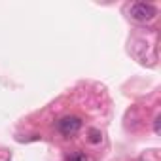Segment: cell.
<instances>
[{
	"instance_id": "obj_4",
	"label": "cell",
	"mask_w": 161,
	"mask_h": 161,
	"mask_svg": "<svg viewBox=\"0 0 161 161\" xmlns=\"http://www.w3.org/2000/svg\"><path fill=\"white\" fill-rule=\"evenodd\" d=\"M66 161H89V159H87L86 153H82V152H74V153L66 155Z\"/></svg>"
},
{
	"instance_id": "obj_1",
	"label": "cell",
	"mask_w": 161,
	"mask_h": 161,
	"mask_svg": "<svg viewBox=\"0 0 161 161\" xmlns=\"http://www.w3.org/2000/svg\"><path fill=\"white\" fill-rule=\"evenodd\" d=\"M131 17L138 23H146V21H152L155 15H157V10L152 6V4H146V2H136L131 6L129 10Z\"/></svg>"
},
{
	"instance_id": "obj_3",
	"label": "cell",
	"mask_w": 161,
	"mask_h": 161,
	"mask_svg": "<svg viewBox=\"0 0 161 161\" xmlns=\"http://www.w3.org/2000/svg\"><path fill=\"white\" fill-rule=\"evenodd\" d=\"M87 135H89V142H91V144H99V142L103 140L101 131H99V129H95V127H93V129H89V133H87Z\"/></svg>"
},
{
	"instance_id": "obj_5",
	"label": "cell",
	"mask_w": 161,
	"mask_h": 161,
	"mask_svg": "<svg viewBox=\"0 0 161 161\" xmlns=\"http://www.w3.org/2000/svg\"><path fill=\"white\" fill-rule=\"evenodd\" d=\"M153 131H155V135H159V131H161V116L155 118V121H153Z\"/></svg>"
},
{
	"instance_id": "obj_2",
	"label": "cell",
	"mask_w": 161,
	"mask_h": 161,
	"mask_svg": "<svg viewBox=\"0 0 161 161\" xmlns=\"http://www.w3.org/2000/svg\"><path fill=\"white\" fill-rule=\"evenodd\" d=\"M57 129H59V133L63 136L70 138V136H74L80 129H82V119L76 118V116H66V118H63L57 123Z\"/></svg>"
}]
</instances>
